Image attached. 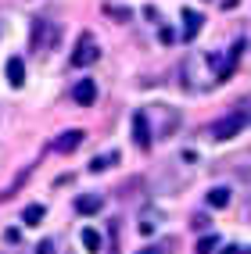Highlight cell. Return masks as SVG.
<instances>
[{"label":"cell","instance_id":"3957f363","mask_svg":"<svg viewBox=\"0 0 251 254\" xmlns=\"http://www.w3.org/2000/svg\"><path fill=\"white\" fill-rule=\"evenodd\" d=\"M83 140H86V132H83V129H65L61 136L54 140V150H58V154H72V150L83 147Z\"/></svg>","mask_w":251,"mask_h":254},{"label":"cell","instance_id":"4fadbf2b","mask_svg":"<svg viewBox=\"0 0 251 254\" xmlns=\"http://www.w3.org/2000/svg\"><path fill=\"white\" fill-rule=\"evenodd\" d=\"M22 222H25V226H40V222H43V204H29V208L22 211Z\"/></svg>","mask_w":251,"mask_h":254},{"label":"cell","instance_id":"5b68a950","mask_svg":"<svg viewBox=\"0 0 251 254\" xmlns=\"http://www.w3.org/2000/svg\"><path fill=\"white\" fill-rule=\"evenodd\" d=\"M72 97H76L79 108H90L93 100H97V82H93V79H79L76 90H72Z\"/></svg>","mask_w":251,"mask_h":254},{"label":"cell","instance_id":"7c38bea8","mask_svg":"<svg viewBox=\"0 0 251 254\" xmlns=\"http://www.w3.org/2000/svg\"><path fill=\"white\" fill-rule=\"evenodd\" d=\"M205 200H208V208H226L230 204V190H226V186H212Z\"/></svg>","mask_w":251,"mask_h":254},{"label":"cell","instance_id":"52a82bcc","mask_svg":"<svg viewBox=\"0 0 251 254\" xmlns=\"http://www.w3.org/2000/svg\"><path fill=\"white\" fill-rule=\"evenodd\" d=\"M7 82H11L14 90L25 86V61L22 58H7Z\"/></svg>","mask_w":251,"mask_h":254},{"label":"cell","instance_id":"5bb4252c","mask_svg":"<svg viewBox=\"0 0 251 254\" xmlns=\"http://www.w3.org/2000/svg\"><path fill=\"white\" fill-rule=\"evenodd\" d=\"M104 14H108V18H119V22H129L133 18V11L129 7H119V4H104Z\"/></svg>","mask_w":251,"mask_h":254},{"label":"cell","instance_id":"8992f818","mask_svg":"<svg viewBox=\"0 0 251 254\" xmlns=\"http://www.w3.org/2000/svg\"><path fill=\"white\" fill-rule=\"evenodd\" d=\"M201 25H205V18H201V14L197 11H183V40H187V43H194V36H197V32H201Z\"/></svg>","mask_w":251,"mask_h":254},{"label":"cell","instance_id":"e0dca14e","mask_svg":"<svg viewBox=\"0 0 251 254\" xmlns=\"http://www.w3.org/2000/svg\"><path fill=\"white\" fill-rule=\"evenodd\" d=\"M36 254H58V247H54V240H43V244L36 247Z\"/></svg>","mask_w":251,"mask_h":254},{"label":"cell","instance_id":"d6986e66","mask_svg":"<svg viewBox=\"0 0 251 254\" xmlns=\"http://www.w3.org/2000/svg\"><path fill=\"white\" fill-rule=\"evenodd\" d=\"M18 236H22L18 229H7V233H4V240H7V244H18Z\"/></svg>","mask_w":251,"mask_h":254},{"label":"cell","instance_id":"2e32d148","mask_svg":"<svg viewBox=\"0 0 251 254\" xmlns=\"http://www.w3.org/2000/svg\"><path fill=\"white\" fill-rule=\"evenodd\" d=\"M83 247H86V251H100V233L97 229H83Z\"/></svg>","mask_w":251,"mask_h":254},{"label":"cell","instance_id":"30bf717a","mask_svg":"<svg viewBox=\"0 0 251 254\" xmlns=\"http://www.w3.org/2000/svg\"><path fill=\"white\" fill-rule=\"evenodd\" d=\"M176 251V240L172 236H165V240H155V244H147L144 251H137V254H172Z\"/></svg>","mask_w":251,"mask_h":254},{"label":"cell","instance_id":"9c48e42d","mask_svg":"<svg viewBox=\"0 0 251 254\" xmlns=\"http://www.w3.org/2000/svg\"><path fill=\"white\" fill-rule=\"evenodd\" d=\"M43 36H47V18H36L32 22V54H43Z\"/></svg>","mask_w":251,"mask_h":254},{"label":"cell","instance_id":"9a60e30c","mask_svg":"<svg viewBox=\"0 0 251 254\" xmlns=\"http://www.w3.org/2000/svg\"><path fill=\"white\" fill-rule=\"evenodd\" d=\"M215 247H219V236H201V240H197V254H215Z\"/></svg>","mask_w":251,"mask_h":254},{"label":"cell","instance_id":"6da1fadb","mask_svg":"<svg viewBox=\"0 0 251 254\" xmlns=\"http://www.w3.org/2000/svg\"><path fill=\"white\" fill-rule=\"evenodd\" d=\"M93 61H100V47H97V40L90 36V32H83V36L76 40V50H72V64L76 68H90Z\"/></svg>","mask_w":251,"mask_h":254},{"label":"cell","instance_id":"ba28073f","mask_svg":"<svg viewBox=\"0 0 251 254\" xmlns=\"http://www.w3.org/2000/svg\"><path fill=\"white\" fill-rule=\"evenodd\" d=\"M100 208H104V200H100L97 193H90V197H79V200H76V211H79V215H97Z\"/></svg>","mask_w":251,"mask_h":254},{"label":"cell","instance_id":"8fae6325","mask_svg":"<svg viewBox=\"0 0 251 254\" xmlns=\"http://www.w3.org/2000/svg\"><path fill=\"white\" fill-rule=\"evenodd\" d=\"M111 165H119V150H111V154H97L90 161V172H108Z\"/></svg>","mask_w":251,"mask_h":254},{"label":"cell","instance_id":"7a4b0ae2","mask_svg":"<svg viewBox=\"0 0 251 254\" xmlns=\"http://www.w3.org/2000/svg\"><path fill=\"white\" fill-rule=\"evenodd\" d=\"M244 126H248V111H244V104H241L230 118H219V122L212 126V136H215V140H233Z\"/></svg>","mask_w":251,"mask_h":254},{"label":"cell","instance_id":"ac0fdd59","mask_svg":"<svg viewBox=\"0 0 251 254\" xmlns=\"http://www.w3.org/2000/svg\"><path fill=\"white\" fill-rule=\"evenodd\" d=\"M190 226H194V229H208V218H205V215H194Z\"/></svg>","mask_w":251,"mask_h":254},{"label":"cell","instance_id":"277c9868","mask_svg":"<svg viewBox=\"0 0 251 254\" xmlns=\"http://www.w3.org/2000/svg\"><path fill=\"white\" fill-rule=\"evenodd\" d=\"M133 143H137L140 150H151V126H147V115L144 111L133 115Z\"/></svg>","mask_w":251,"mask_h":254}]
</instances>
